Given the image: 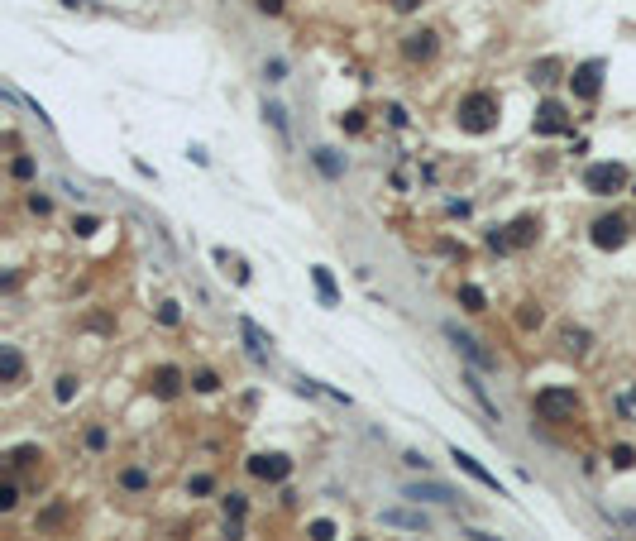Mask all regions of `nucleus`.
I'll return each mask as SVG.
<instances>
[{"label": "nucleus", "mask_w": 636, "mask_h": 541, "mask_svg": "<svg viewBox=\"0 0 636 541\" xmlns=\"http://www.w3.org/2000/svg\"><path fill=\"white\" fill-rule=\"evenodd\" d=\"M459 125H464L469 135L493 130V125H498V96H493V91H474V96H464V101H459Z\"/></svg>", "instance_id": "f257e3e1"}, {"label": "nucleus", "mask_w": 636, "mask_h": 541, "mask_svg": "<svg viewBox=\"0 0 636 541\" xmlns=\"http://www.w3.org/2000/svg\"><path fill=\"white\" fill-rule=\"evenodd\" d=\"M574 412H579L574 388H541V393H536V417H546V422H564V417H574Z\"/></svg>", "instance_id": "f03ea898"}, {"label": "nucleus", "mask_w": 636, "mask_h": 541, "mask_svg": "<svg viewBox=\"0 0 636 541\" xmlns=\"http://www.w3.org/2000/svg\"><path fill=\"white\" fill-rule=\"evenodd\" d=\"M583 187L593 192V196H612V192L627 187V168H622V163H593V168L583 173Z\"/></svg>", "instance_id": "7ed1b4c3"}, {"label": "nucleus", "mask_w": 636, "mask_h": 541, "mask_svg": "<svg viewBox=\"0 0 636 541\" xmlns=\"http://www.w3.org/2000/svg\"><path fill=\"white\" fill-rule=\"evenodd\" d=\"M445 335L454 340V350L464 354V359L474 364V369H498V354H488V350H483V345L474 340V335H464L459 326H445Z\"/></svg>", "instance_id": "20e7f679"}, {"label": "nucleus", "mask_w": 636, "mask_h": 541, "mask_svg": "<svg viewBox=\"0 0 636 541\" xmlns=\"http://www.w3.org/2000/svg\"><path fill=\"white\" fill-rule=\"evenodd\" d=\"M569 86H574L579 101H593V96L603 91V62H579L574 77H569Z\"/></svg>", "instance_id": "39448f33"}, {"label": "nucleus", "mask_w": 636, "mask_h": 541, "mask_svg": "<svg viewBox=\"0 0 636 541\" xmlns=\"http://www.w3.org/2000/svg\"><path fill=\"white\" fill-rule=\"evenodd\" d=\"M593 244H598V249H622V244H627V220L622 216H598L593 220Z\"/></svg>", "instance_id": "423d86ee"}, {"label": "nucleus", "mask_w": 636, "mask_h": 541, "mask_svg": "<svg viewBox=\"0 0 636 541\" xmlns=\"http://www.w3.org/2000/svg\"><path fill=\"white\" fill-rule=\"evenodd\" d=\"M560 130H569V115L560 101H541L536 110V135H560Z\"/></svg>", "instance_id": "0eeeda50"}, {"label": "nucleus", "mask_w": 636, "mask_h": 541, "mask_svg": "<svg viewBox=\"0 0 636 541\" xmlns=\"http://www.w3.org/2000/svg\"><path fill=\"white\" fill-rule=\"evenodd\" d=\"M287 469H292V460H283V455H254V460H249V474H259L268 484L287 479Z\"/></svg>", "instance_id": "6e6552de"}, {"label": "nucleus", "mask_w": 636, "mask_h": 541, "mask_svg": "<svg viewBox=\"0 0 636 541\" xmlns=\"http://www.w3.org/2000/svg\"><path fill=\"white\" fill-rule=\"evenodd\" d=\"M450 460L459 465V469H464V474H469V479H478V484H483V488H498V479H493V474H488V469H483V465H478L474 455H464V450H459V446H454V450H450ZM498 493H503V488H498Z\"/></svg>", "instance_id": "1a4fd4ad"}, {"label": "nucleus", "mask_w": 636, "mask_h": 541, "mask_svg": "<svg viewBox=\"0 0 636 541\" xmlns=\"http://www.w3.org/2000/svg\"><path fill=\"white\" fill-rule=\"evenodd\" d=\"M402 48H407V58H412V62H426V58L435 53V34H431V29H417V34H407V44H402Z\"/></svg>", "instance_id": "9d476101"}, {"label": "nucleus", "mask_w": 636, "mask_h": 541, "mask_svg": "<svg viewBox=\"0 0 636 541\" xmlns=\"http://www.w3.org/2000/svg\"><path fill=\"white\" fill-rule=\"evenodd\" d=\"M407 498H431V503H464V493H454L445 484H412L407 488Z\"/></svg>", "instance_id": "9b49d317"}, {"label": "nucleus", "mask_w": 636, "mask_h": 541, "mask_svg": "<svg viewBox=\"0 0 636 541\" xmlns=\"http://www.w3.org/2000/svg\"><path fill=\"white\" fill-rule=\"evenodd\" d=\"M154 393H158V398H177V393H182V374H177L172 364H163L158 374H154Z\"/></svg>", "instance_id": "f8f14e48"}, {"label": "nucleus", "mask_w": 636, "mask_h": 541, "mask_svg": "<svg viewBox=\"0 0 636 541\" xmlns=\"http://www.w3.org/2000/svg\"><path fill=\"white\" fill-rule=\"evenodd\" d=\"M383 522H388V527H407V532H426V517L421 513H407V508H388Z\"/></svg>", "instance_id": "ddd939ff"}, {"label": "nucleus", "mask_w": 636, "mask_h": 541, "mask_svg": "<svg viewBox=\"0 0 636 541\" xmlns=\"http://www.w3.org/2000/svg\"><path fill=\"white\" fill-rule=\"evenodd\" d=\"M536 230H541V225H536L531 216H522L517 225H512V235H507V244H512V249H527V244L536 240Z\"/></svg>", "instance_id": "4468645a"}, {"label": "nucleus", "mask_w": 636, "mask_h": 541, "mask_svg": "<svg viewBox=\"0 0 636 541\" xmlns=\"http://www.w3.org/2000/svg\"><path fill=\"white\" fill-rule=\"evenodd\" d=\"M311 283H316V293L325 307H335L340 302V293H335V278H330V269H311Z\"/></svg>", "instance_id": "2eb2a0df"}, {"label": "nucleus", "mask_w": 636, "mask_h": 541, "mask_svg": "<svg viewBox=\"0 0 636 541\" xmlns=\"http://www.w3.org/2000/svg\"><path fill=\"white\" fill-rule=\"evenodd\" d=\"M20 369H25V364H20V350H15V345H5V350H0V379H5V383H20Z\"/></svg>", "instance_id": "dca6fc26"}, {"label": "nucleus", "mask_w": 636, "mask_h": 541, "mask_svg": "<svg viewBox=\"0 0 636 541\" xmlns=\"http://www.w3.org/2000/svg\"><path fill=\"white\" fill-rule=\"evenodd\" d=\"M464 388H469V393H474L478 403H483V412H488V417H493V422H498V407L488 403V393H483V383H478V374H474V369H469V374H464Z\"/></svg>", "instance_id": "f3484780"}, {"label": "nucleus", "mask_w": 636, "mask_h": 541, "mask_svg": "<svg viewBox=\"0 0 636 541\" xmlns=\"http://www.w3.org/2000/svg\"><path fill=\"white\" fill-rule=\"evenodd\" d=\"M239 330H244V340H249V350H254V354H264L268 335H264V330H259V326H254V321H249V316H244V321H239Z\"/></svg>", "instance_id": "a211bd4d"}, {"label": "nucleus", "mask_w": 636, "mask_h": 541, "mask_svg": "<svg viewBox=\"0 0 636 541\" xmlns=\"http://www.w3.org/2000/svg\"><path fill=\"white\" fill-rule=\"evenodd\" d=\"M560 345H564V354H583L588 350V330H564Z\"/></svg>", "instance_id": "6ab92c4d"}, {"label": "nucleus", "mask_w": 636, "mask_h": 541, "mask_svg": "<svg viewBox=\"0 0 636 541\" xmlns=\"http://www.w3.org/2000/svg\"><path fill=\"white\" fill-rule=\"evenodd\" d=\"M459 302H464L469 312H483V288H474V283H464V288H459Z\"/></svg>", "instance_id": "aec40b11"}, {"label": "nucleus", "mask_w": 636, "mask_h": 541, "mask_svg": "<svg viewBox=\"0 0 636 541\" xmlns=\"http://www.w3.org/2000/svg\"><path fill=\"white\" fill-rule=\"evenodd\" d=\"M244 508H249V503H244V493H230V498H225V522H239V517H244Z\"/></svg>", "instance_id": "412c9836"}, {"label": "nucleus", "mask_w": 636, "mask_h": 541, "mask_svg": "<svg viewBox=\"0 0 636 541\" xmlns=\"http://www.w3.org/2000/svg\"><path fill=\"white\" fill-rule=\"evenodd\" d=\"M612 465H617V469H632L636 450H632V446H612Z\"/></svg>", "instance_id": "4be33fe9"}, {"label": "nucleus", "mask_w": 636, "mask_h": 541, "mask_svg": "<svg viewBox=\"0 0 636 541\" xmlns=\"http://www.w3.org/2000/svg\"><path fill=\"white\" fill-rule=\"evenodd\" d=\"M120 484L139 493V488H149V474H144V469H125V474H120Z\"/></svg>", "instance_id": "5701e85b"}, {"label": "nucleus", "mask_w": 636, "mask_h": 541, "mask_svg": "<svg viewBox=\"0 0 636 541\" xmlns=\"http://www.w3.org/2000/svg\"><path fill=\"white\" fill-rule=\"evenodd\" d=\"M191 383H196L201 393H215V388H220V379H215L211 369H196V374H191Z\"/></svg>", "instance_id": "b1692460"}, {"label": "nucleus", "mask_w": 636, "mask_h": 541, "mask_svg": "<svg viewBox=\"0 0 636 541\" xmlns=\"http://www.w3.org/2000/svg\"><path fill=\"white\" fill-rule=\"evenodd\" d=\"M10 173H15L20 182H29V178H34V159H25V154H20V159L10 163Z\"/></svg>", "instance_id": "393cba45"}, {"label": "nucleus", "mask_w": 636, "mask_h": 541, "mask_svg": "<svg viewBox=\"0 0 636 541\" xmlns=\"http://www.w3.org/2000/svg\"><path fill=\"white\" fill-rule=\"evenodd\" d=\"M311 541H335V522H325V517L311 522Z\"/></svg>", "instance_id": "a878e982"}, {"label": "nucleus", "mask_w": 636, "mask_h": 541, "mask_svg": "<svg viewBox=\"0 0 636 541\" xmlns=\"http://www.w3.org/2000/svg\"><path fill=\"white\" fill-rule=\"evenodd\" d=\"M72 393H77V379L62 374V379H57V403H72Z\"/></svg>", "instance_id": "bb28decb"}, {"label": "nucleus", "mask_w": 636, "mask_h": 541, "mask_svg": "<svg viewBox=\"0 0 636 541\" xmlns=\"http://www.w3.org/2000/svg\"><path fill=\"white\" fill-rule=\"evenodd\" d=\"M264 115H268V125H273L278 135H287V120H283V106H264Z\"/></svg>", "instance_id": "cd10ccee"}, {"label": "nucleus", "mask_w": 636, "mask_h": 541, "mask_svg": "<svg viewBox=\"0 0 636 541\" xmlns=\"http://www.w3.org/2000/svg\"><path fill=\"white\" fill-rule=\"evenodd\" d=\"M555 62H536V67H531V81H555Z\"/></svg>", "instance_id": "c85d7f7f"}, {"label": "nucleus", "mask_w": 636, "mask_h": 541, "mask_svg": "<svg viewBox=\"0 0 636 541\" xmlns=\"http://www.w3.org/2000/svg\"><path fill=\"white\" fill-rule=\"evenodd\" d=\"M158 321H163V326H177V321H182L177 302H163V307H158Z\"/></svg>", "instance_id": "c756f323"}, {"label": "nucleus", "mask_w": 636, "mask_h": 541, "mask_svg": "<svg viewBox=\"0 0 636 541\" xmlns=\"http://www.w3.org/2000/svg\"><path fill=\"white\" fill-rule=\"evenodd\" d=\"M316 163H320V173H330V178H335V173H340V159H335V154H330V149H320V154H316Z\"/></svg>", "instance_id": "7c9ffc66"}, {"label": "nucleus", "mask_w": 636, "mask_h": 541, "mask_svg": "<svg viewBox=\"0 0 636 541\" xmlns=\"http://www.w3.org/2000/svg\"><path fill=\"white\" fill-rule=\"evenodd\" d=\"M39 460V446H20V450H10V465H29Z\"/></svg>", "instance_id": "2f4dec72"}, {"label": "nucleus", "mask_w": 636, "mask_h": 541, "mask_svg": "<svg viewBox=\"0 0 636 541\" xmlns=\"http://www.w3.org/2000/svg\"><path fill=\"white\" fill-rule=\"evenodd\" d=\"M617 412H622V417H636V388H627V393L617 398Z\"/></svg>", "instance_id": "473e14b6"}, {"label": "nucleus", "mask_w": 636, "mask_h": 541, "mask_svg": "<svg viewBox=\"0 0 636 541\" xmlns=\"http://www.w3.org/2000/svg\"><path fill=\"white\" fill-rule=\"evenodd\" d=\"M15 503H20V488H15V484H5V488H0V508H5V513H10V508H15Z\"/></svg>", "instance_id": "72a5a7b5"}, {"label": "nucleus", "mask_w": 636, "mask_h": 541, "mask_svg": "<svg viewBox=\"0 0 636 541\" xmlns=\"http://www.w3.org/2000/svg\"><path fill=\"white\" fill-rule=\"evenodd\" d=\"M48 206H53V201H48V196H39V192H34V196H29V211H39V216H48Z\"/></svg>", "instance_id": "f704fd0d"}, {"label": "nucleus", "mask_w": 636, "mask_h": 541, "mask_svg": "<svg viewBox=\"0 0 636 541\" xmlns=\"http://www.w3.org/2000/svg\"><path fill=\"white\" fill-rule=\"evenodd\" d=\"M86 446H91V450H101V446H106V432H101V427H91V432H86Z\"/></svg>", "instance_id": "c9c22d12"}, {"label": "nucleus", "mask_w": 636, "mask_h": 541, "mask_svg": "<svg viewBox=\"0 0 636 541\" xmlns=\"http://www.w3.org/2000/svg\"><path fill=\"white\" fill-rule=\"evenodd\" d=\"M187 488H191V493H211V479H206V474H196V479H191Z\"/></svg>", "instance_id": "e433bc0d"}, {"label": "nucleus", "mask_w": 636, "mask_h": 541, "mask_svg": "<svg viewBox=\"0 0 636 541\" xmlns=\"http://www.w3.org/2000/svg\"><path fill=\"white\" fill-rule=\"evenodd\" d=\"M72 230H77V235H91V230H96V216H81Z\"/></svg>", "instance_id": "4c0bfd02"}, {"label": "nucleus", "mask_w": 636, "mask_h": 541, "mask_svg": "<svg viewBox=\"0 0 636 541\" xmlns=\"http://www.w3.org/2000/svg\"><path fill=\"white\" fill-rule=\"evenodd\" d=\"M259 10H264V15H278V10H283V0H259Z\"/></svg>", "instance_id": "58836bf2"}, {"label": "nucleus", "mask_w": 636, "mask_h": 541, "mask_svg": "<svg viewBox=\"0 0 636 541\" xmlns=\"http://www.w3.org/2000/svg\"><path fill=\"white\" fill-rule=\"evenodd\" d=\"M421 0H393V10H417Z\"/></svg>", "instance_id": "ea45409f"}, {"label": "nucleus", "mask_w": 636, "mask_h": 541, "mask_svg": "<svg viewBox=\"0 0 636 541\" xmlns=\"http://www.w3.org/2000/svg\"><path fill=\"white\" fill-rule=\"evenodd\" d=\"M469 537H474V541H498V537H493V532H478V527H474V532H469Z\"/></svg>", "instance_id": "a19ab883"}, {"label": "nucleus", "mask_w": 636, "mask_h": 541, "mask_svg": "<svg viewBox=\"0 0 636 541\" xmlns=\"http://www.w3.org/2000/svg\"><path fill=\"white\" fill-rule=\"evenodd\" d=\"M62 5H86V0H62Z\"/></svg>", "instance_id": "79ce46f5"}]
</instances>
